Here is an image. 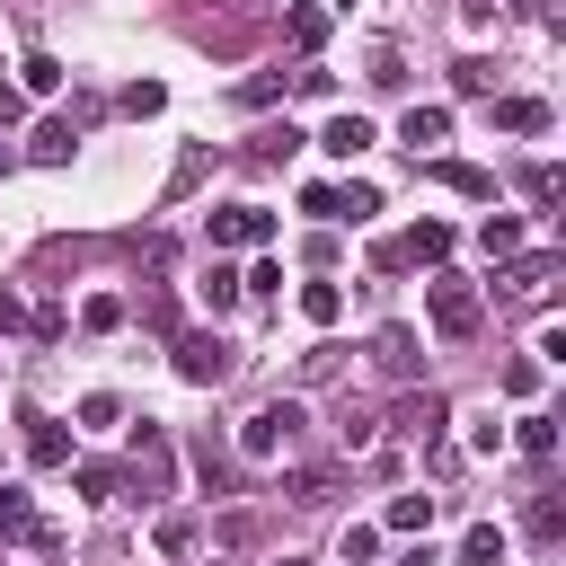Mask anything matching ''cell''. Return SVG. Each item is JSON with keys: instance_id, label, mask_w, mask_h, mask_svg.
Segmentation results:
<instances>
[{"instance_id": "cell-1", "label": "cell", "mask_w": 566, "mask_h": 566, "mask_svg": "<svg viewBox=\"0 0 566 566\" xmlns=\"http://www.w3.org/2000/svg\"><path fill=\"white\" fill-rule=\"evenodd\" d=\"M424 318L460 345V336H478V318H486V301H478V283H460V274H433L424 283Z\"/></svg>"}, {"instance_id": "cell-2", "label": "cell", "mask_w": 566, "mask_h": 566, "mask_svg": "<svg viewBox=\"0 0 566 566\" xmlns=\"http://www.w3.org/2000/svg\"><path fill=\"white\" fill-rule=\"evenodd\" d=\"M301 424H310V416H301V398H265V407L239 424V451H248V460H274V451H292V442H301Z\"/></svg>"}, {"instance_id": "cell-3", "label": "cell", "mask_w": 566, "mask_h": 566, "mask_svg": "<svg viewBox=\"0 0 566 566\" xmlns=\"http://www.w3.org/2000/svg\"><path fill=\"white\" fill-rule=\"evenodd\" d=\"M177 380H195V389H212V380H230V345H221L212 327H195V336H177Z\"/></svg>"}, {"instance_id": "cell-4", "label": "cell", "mask_w": 566, "mask_h": 566, "mask_svg": "<svg viewBox=\"0 0 566 566\" xmlns=\"http://www.w3.org/2000/svg\"><path fill=\"white\" fill-rule=\"evenodd\" d=\"M168 478H177V451H168L159 424H142V433H133V486H142V495H168Z\"/></svg>"}, {"instance_id": "cell-5", "label": "cell", "mask_w": 566, "mask_h": 566, "mask_svg": "<svg viewBox=\"0 0 566 566\" xmlns=\"http://www.w3.org/2000/svg\"><path fill=\"white\" fill-rule=\"evenodd\" d=\"M274 239V212H256V203H221L212 212V248H265Z\"/></svg>"}, {"instance_id": "cell-6", "label": "cell", "mask_w": 566, "mask_h": 566, "mask_svg": "<svg viewBox=\"0 0 566 566\" xmlns=\"http://www.w3.org/2000/svg\"><path fill=\"white\" fill-rule=\"evenodd\" d=\"M389 248H398V265H442V256L460 248V230H451V221H416V230L389 239Z\"/></svg>"}, {"instance_id": "cell-7", "label": "cell", "mask_w": 566, "mask_h": 566, "mask_svg": "<svg viewBox=\"0 0 566 566\" xmlns=\"http://www.w3.org/2000/svg\"><path fill=\"white\" fill-rule=\"evenodd\" d=\"M398 142L424 159L433 142H451V106H407V115H398Z\"/></svg>"}, {"instance_id": "cell-8", "label": "cell", "mask_w": 566, "mask_h": 566, "mask_svg": "<svg viewBox=\"0 0 566 566\" xmlns=\"http://www.w3.org/2000/svg\"><path fill=\"white\" fill-rule=\"evenodd\" d=\"M380 133H371V115H327V133H318V150L327 159H354V150H371Z\"/></svg>"}, {"instance_id": "cell-9", "label": "cell", "mask_w": 566, "mask_h": 566, "mask_svg": "<svg viewBox=\"0 0 566 566\" xmlns=\"http://www.w3.org/2000/svg\"><path fill=\"white\" fill-rule=\"evenodd\" d=\"M548 274H557V256H504V274H495V292H513V301H531V292H548Z\"/></svg>"}, {"instance_id": "cell-10", "label": "cell", "mask_w": 566, "mask_h": 566, "mask_svg": "<svg viewBox=\"0 0 566 566\" xmlns=\"http://www.w3.org/2000/svg\"><path fill=\"white\" fill-rule=\"evenodd\" d=\"M442 424H451V407H442L433 389H416V398H398V433H416V442H433Z\"/></svg>"}, {"instance_id": "cell-11", "label": "cell", "mask_w": 566, "mask_h": 566, "mask_svg": "<svg viewBox=\"0 0 566 566\" xmlns=\"http://www.w3.org/2000/svg\"><path fill=\"white\" fill-rule=\"evenodd\" d=\"M495 133H548V97H495Z\"/></svg>"}, {"instance_id": "cell-12", "label": "cell", "mask_w": 566, "mask_h": 566, "mask_svg": "<svg viewBox=\"0 0 566 566\" xmlns=\"http://www.w3.org/2000/svg\"><path fill=\"white\" fill-rule=\"evenodd\" d=\"M27 460H35V469H62V460H71V424L35 416V424H27Z\"/></svg>"}, {"instance_id": "cell-13", "label": "cell", "mask_w": 566, "mask_h": 566, "mask_svg": "<svg viewBox=\"0 0 566 566\" xmlns=\"http://www.w3.org/2000/svg\"><path fill=\"white\" fill-rule=\"evenodd\" d=\"M301 318H310V327H336V318H345V283H327V274L301 283Z\"/></svg>"}, {"instance_id": "cell-14", "label": "cell", "mask_w": 566, "mask_h": 566, "mask_svg": "<svg viewBox=\"0 0 566 566\" xmlns=\"http://www.w3.org/2000/svg\"><path fill=\"white\" fill-rule=\"evenodd\" d=\"M513 442H522V460H557V416H513Z\"/></svg>"}, {"instance_id": "cell-15", "label": "cell", "mask_w": 566, "mask_h": 566, "mask_svg": "<svg viewBox=\"0 0 566 566\" xmlns=\"http://www.w3.org/2000/svg\"><path fill=\"white\" fill-rule=\"evenodd\" d=\"M327 195H336L327 221H371V212H380V186H363V177H354V186H327Z\"/></svg>"}, {"instance_id": "cell-16", "label": "cell", "mask_w": 566, "mask_h": 566, "mask_svg": "<svg viewBox=\"0 0 566 566\" xmlns=\"http://www.w3.org/2000/svg\"><path fill=\"white\" fill-rule=\"evenodd\" d=\"M0 539H44V522H35V504L18 486H0Z\"/></svg>"}, {"instance_id": "cell-17", "label": "cell", "mask_w": 566, "mask_h": 566, "mask_svg": "<svg viewBox=\"0 0 566 566\" xmlns=\"http://www.w3.org/2000/svg\"><path fill=\"white\" fill-rule=\"evenodd\" d=\"M62 80H71V71H62L53 53H27V62H18V88H27V97H53Z\"/></svg>"}, {"instance_id": "cell-18", "label": "cell", "mask_w": 566, "mask_h": 566, "mask_svg": "<svg viewBox=\"0 0 566 566\" xmlns=\"http://www.w3.org/2000/svg\"><path fill=\"white\" fill-rule=\"evenodd\" d=\"M433 177H442L451 195H478V203L495 195V177H486V168H469V159H433Z\"/></svg>"}, {"instance_id": "cell-19", "label": "cell", "mask_w": 566, "mask_h": 566, "mask_svg": "<svg viewBox=\"0 0 566 566\" xmlns=\"http://www.w3.org/2000/svg\"><path fill=\"white\" fill-rule=\"evenodd\" d=\"M522 195H531L539 212H557V195H566V177H557V159H539V168H522Z\"/></svg>"}, {"instance_id": "cell-20", "label": "cell", "mask_w": 566, "mask_h": 566, "mask_svg": "<svg viewBox=\"0 0 566 566\" xmlns=\"http://www.w3.org/2000/svg\"><path fill=\"white\" fill-rule=\"evenodd\" d=\"M478 248H486V256H513V248H522V221H513V212H486V221H478Z\"/></svg>"}, {"instance_id": "cell-21", "label": "cell", "mask_w": 566, "mask_h": 566, "mask_svg": "<svg viewBox=\"0 0 566 566\" xmlns=\"http://www.w3.org/2000/svg\"><path fill=\"white\" fill-rule=\"evenodd\" d=\"M80 327H88V336H115V327H124V301H115V292H88V301H80Z\"/></svg>"}, {"instance_id": "cell-22", "label": "cell", "mask_w": 566, "mask_h": 566, "mask_svg": "<svg viewBox=\"0 0 566 566\" xmlns=\"http://www.w3.org/2000/svg\"><path fill=\"white\" fill-rule=\"evenodd\" d=\"M380 371H389V380L416 371V336H407V327H380Z\"/></svg>"}, {"instance_id": "cell-23", "label": "cell", "mask_w": 566, "mask_h": 566, "mask_svg": "<svg viewBox=\"0 0 566 566\" xmlns=\"http://www.w3.org/2000/svg\"><path fill=\"white\" fill-rule=\"evenodd\" d=\"M424 522H433V495H389V531L398 539H416Z\"/></svg>"}, {"instance_id": "cell-24", "label": "cell", "mask_w": 566, "mask_h": 566, "mask_svg": "<svg viewBox=\"0 0 566 566\" xmlns=\"http://www.w3.org/2000/svg\"><path fill=\"white\" fill-rule=\"evenodd\" d=\"M460 566H504V531H495V522H478V531L460 539Z\"/></svg>"}, {"instance_id": "cell-25", "label": "cell", "mask_w": 566, "mask_h": 566, "mask_svg": "<svg viewBox=\"0 0 566 566\" xmlns=\"http://www.w3.org/2000/svg\"><path fill=\"white\" fill-rule=\"evenodd\" d=\"M27 159H44V168H62V159H71V124H35V142H27Z\"/></svg>"}, {"instance_id": "cell-26", "label": "cell", "mask_w": 566, "mask_h": 566, "mask_svg": "<svg viewBox=\"0 0 566 566\" xmlns=\"http://www.w3.org/2000/svg\"><path fill=\"white\" fill-rule=\"evenodd\" d=\"M195 478H203L212 495H230V460H221V442H212V433L195 442Z\"/></svg>"}, {"instance_id": "cell-27", "label": "cell", "mask_w": 566, "mask_h": 566, "mask_svg": "<svg viewBox=\"0 0 566 566\" xmlns=\"http://www.w3.org/2000/svg\"><path fill=\"white\" fill-rule=\"evenodd\" d=\"M451 88H460V97H486V88H495V62H478V53L451 62Z\"/></svg>"}, {"instance_id": "cell-28", "label": "cell", "mask_w": 566, "mask_h": 566, "mask_svg": "<svg viewBox=\"0 0 566 566\" xmlns=\"http://www.w3.org/2000/svg\"><path fill=\"white\" fill-rule=\"evenodd\" d=\"M203 168H212V142H195V150L177 159V177H168V195H195V186H203Z\"/></svg>"}, {"instance_id": "cell-29", "label": "cell", "mask_w": 566, "mask_h": 566, "mask_svg": "<svg viewBox=\"0 0 566 566\" xmlns=\"http://www.w3.org/2000/svg\"><path fill=\"white\" fill-rule=\"evenodd\" d=\"M115 416H124V398H115V389H88V398H80V424H88V433H106Z\"/></svg>"}, {"instance_id": "cell-30", "label": "cell", "mask_w": 566, "mask_h": 566, "mask_svg": "<svg viewBox=\"0 0 566 566\" xmlns=\"http://www.w3.org/2000/svg\"><path fill=\"white\" fill-rule=\"evenodd\" d=\"M371 548H380V531H371V522H345V539H336V557H345V566H371Z\"/></svg>"}, {"instance_id": "cell-31", "label": "cell", "mask_w": 566, "mask_h": 566, "mask_svg": "<svg viewBox=\"0 0 566 566\" xmlns=\"http://www.w3.org/2000/svg\"><path fill=\"white\" fill-rule=\"evenodd\" d=\"M292 44L318 53V44H327V9H292Z\"/></svg>"}, {"instance_id": "cell-32", "label": "cell", "mask_w": 566, "mask_h": 566, "mask_svg": "<svg viewBox=\"0 0 566 566\" xmlns=\"http://www.w3.org/2000/svg\"><path fill=\"white\" fill-rule=\"evenodd\" d=\"M203 310H239V274H230V265L203 274Z\"/></svg>"}, {"instance_id": "cell-33", "label": "cell", "mask_w": 566, "mask_h": 566, "mask_svg": "<svg viewBox=\"0 0 566 566\" xmlns=\"http://www.w3.org/2000/svg\"><path fill=\"white\" fill-rule=\"evenodd\" d=\"M195 539H203V531H195L186 513H168V522H159V548H168V557H195Z\"/></svg>"}, {"instance_id": "cell-34", "label": "cell", "mask_w": 566, "mask_h": 566, "mask_svg": "<svg viewBox=\"0 0 566 566\" xmlns=\"http://www.w3.org/2000/svg\"><path fill=\"white\" fill-rule=\"evenodd\" d=\"M159 106H168L159 80H133V88H124V115H159Z\"/></svg>"}, {"instance_id": "cell-35", "label": "cell", "mask_w": 566, "mask_h": 566, "mask_svg": "<svg viewBox=\"0 0 566 566\" xmlns=\"http://www.w3.org/2000/svg\"><path fill=\"white\" fill-rule=\"evenodd\" d=\"M80 495H88V504H115L124 478H115V469H80Z\"/></svg>"}, {"instance_id": "cell-36", "label": "cell", "mask_w": 566, "mask_h": 566, "mask_svg": "<svg viewBox=\"0 0 566 566\" xmlns=\"http://www.w3.org/2000/svg\"><path fill=\"white\" fill-rule=\"evenodd\" d=\"M327 495H336L327 469H301V478H292V504H327Z\"/></svg>"}, {"instance_id": "cell-37", "label": "cell", "mask_w": 566, "mask_h": 566, "mask_svg": "<svg viewBox=\"0 0 566 566\" xmlns=\"http://www.w3.org/2000/svg\"><path fill=\"white\" fill-rule=\"evenodd\" d=\"M292 150H301V133H292V124H274V133H256V159H292Z\"/></svg>"}, {"instance_id": "cell-38", "label": "cell", "mask_w": 566, "mask_h": 566, "mask_svg": "<svg viewBox=\"0 0 566 566\" xmlns=\"http://www.w3.org/2000/svg\"><path fill=\"white\" fill-rule=\"evenodd\" d=\"M531 531H539V539H557V531H566V504H557V495H539V504H531Z\"/></svg>"}, {"instance_id": "cell-39", "label": "cell", "mask_w": 566, "mask_h": 566, "mask_svg": "<svg viewBox=\"0 0 566 566\" xmlns=\"http://www.w3.org/2000/svg\"><path fill=\"white\" fill-rule=\"evenodd\" d=\"M336 442H345V451H363V442H371V416H363V407H345V424H336Z\"/></svg>"}, {"instance_id": "cell-40", "label": "cell", "mask_w": 566, "mask_h": 566, "mask_svg": "<svg viewBox=\"0 0 566 566\" xmlns=\"http://www.w3.org/2000/svg\"><path fill=\"white\" fill-rule=\"evenodd\" d=\"M27 115V88H0V124H18Z\"/></svg>"}, {"instance_id": "cell-41", "label": "cell", "mask_w": 566, "mask_h": 566, "mask_svg": "<svg viewBox=\"0 0 566 566\" xmlns=\"http://www.w3.org/2000/svg\"><path fill=\"white\" fill-rule=\"evenodd\" d=\"M460 9H469V27H486V18L504 9V0H460Z\"/></svg>"}]
</instances>
